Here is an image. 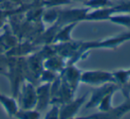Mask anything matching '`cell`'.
<instances>
[{"label":"cell","mask_w":130,"mask_h":119,"mask_svg":"<svg viewBox=\"0 0 130 119\" xmlns=\"http://www.w3.org/2000/svg\"><path fill=\"white\" fill-rule=\"evenodd\" d=\"M59 15L54 24L58 27L68 25L71 23H78L79 22H85L90 8L84 6L78 8H67V9H58Z\"/></svg>","instance_id":"1"},{"label":"cell","mask_w":130,"mask_h":119,"mask_svg":"<svg viewBox=\"0 0 130 119\" xmlns=\"http://www.w3.org/2000/svg\"><path fill=\"white\" fill-rule=\"evenodd\" d=\"M19 108L22 109H33L37 105L36 85L31 82L24 79L18 93Z\"/></svg>","instance_id":"2"},{"label":"cell","mask_w":130,"mask_h":119,"mask_svg":"<svg viewBox=\"0 0 130 119\" xmlns=\"http://www.w3.org/2000/svg\"><path fill=\"white\" fill-rule=\"evenodd\" d=\"M126 41H130V29L111 37L97 41H84V46L88 51L93 49H115Z\"/></svg>","instance_id":"3"},{"label":"cell","mask_w":130,"mask_h":119,"mask_svg":"<svg viewBox=\"0 0 130 119\" xmlns=\"http://www.w3.org/2000/svg\"><path fill=\"white\" fill-rule=\"evenodd\" d=\"M80 82L82 84H87V85H94V86H99V85L108 83L115 84L112 72L105 70L82 71Z\"/></svg>","instance_id":"4"},{"label":"cell","mask_w":130,"mask_h":119,"mask_svg":"<svg viewBox=\"0 0 130 119\" xmlns=\"http://www.w3.org/2000/svg\"><path fill=\"white\" fill-rule=\"evenodd\" d=\"M130 111V96L125 97L124 102L116 107H111L105 112H97L85 116L84 118H98V119H118L121 118L125 114Z\"/></svg>","instance_id":"5"},{"label":"cell","mask_w":130,"mask_h":119,"mask_svg":"<svg viewBox=\"0 0 130 119\" xmlns=\"http://www.w3.org/2000/svg\"><path fill=\"white\" fill-rule=\"evenodd\" d=\"M88 99V92H86L82 96L77 99H72L68 102L60 106L59 119H71L76 117V115L79 112L80 108L85 105Z\"/></svg>","instance_id":"6"},{"label":"cell","mask_w":130,"mask_h":119,"mask_svg":"<svg viewBox=\"0 0 130 119\" xmlns=\"http://www.w3.org/2000/svg\"><path fill=\"white\" fill-rule=\"evenodd\" d=\"M118 90H119V87L114 83H108L99 85L95 89L92 90L88 101L85 104V108L86 109H90V108H96L98 106V104H99V102L101 101V100L108 92H111V91H116L117 92Z\"/></svg>","instance_id":"7"},{"label":"cell","mask_w":130,"mask_h":119,"mask_svg":"<svg viewBox=\"0 0 130 119\" xmlns=\"http://www.w3.org/2000/svg\"><path fill=\"white\" fill-rule=\"evenodd\" d=\"M81 74L82 71L78 69L76 65H66L60 73V76L65 84L71 87V90L76 92L78 85L81 83Z\"/></svg>","instance_id":"8"},{"label":"cell","mask_w":130,"mask_h":119,"mask_svg":"<svg viewBox=\"0 0 130 119\" xmlns=\"http://www.w3.org/2000/svg\"><path fill=\"white\" fill-rule=\"evenodd\" d=\"M41 46L36 45L32 41L24 40L19 41V43L14 47L9 50L6 53L8 57H26L33 52H37Z\"/></svg>","instance_id":"9"},{"label":"cell","mask_w":130,"mask_h":119,"mask_svg":"<svg viewBox=\"0 0 130 119\" xmlns=\"http://www.w3.org/2000/svg\"><path fill=\"white\" fill-rule=\"evenodd\" d=\"M51 83H40L36 87L37 105L35 109L41 112L44 111L50 105L51 101Z\"/></svg>","instance_id":"10"},{"label":"cell","mask_w":130,"mask_h":119,"mask_svg":"<svg viewBox=\"0 0 130 119\" xmlns=\"http://www.w3.org/2000/svg\"><path fill=\"white\" fill-rule=\"evenodd\" d=\"M4 33L0 36V54H6L19 43V39L13 32L9 24L4 26Z\"/></svg>","instance_id":"11"},{"label":"cell","mask_w":130,"mask_h":119,"mask_svg":"<svg viewBox=\"0 0 130 119\" xmlns=\"http://www.w3.org/2000/svg\"><path fill=\"white\" fill-rule=\"evenodd\" d=\"M115 14V10L111 6L94 9V11L88 12L86 21L87 22H104L109 21L111 15Z\"/></svg>","instance_id":"12"},{"label":"cell","mask_w":130,"mask_h":119,"mask_svg":"<svg viewBox=\"0 0 130 119\" xmlns=\"http://www.w3.org/2000/svg\"><path fill=\"white\" fill-rule=\"evenodd\" d=\"M65 66H66L65 59L57 54H54L50 57H47L43 62L44 69L54 71L57 74L61 73V71L64 69Z\"/></svg>","instance_id":"13"},{"label":"cell","mask_w":130,"mask_h":119,"mask_svg":"<svg viewBox=\"0 0 130 119\" xmlns=\"http://www.w3.org/2000/svg\"><path fill=\"white\" fill-rule=\"evenodd\" d=\"M0 104L4 108L5 111L7 113L10 117H13L17 111L19 110V104L16 101V98L9 97L0 92Z\"/></svg>","instance_id":"14"},{"label":"cell","mask_w":130,"mask_h":119,"mask_svg":"<svg viewBox=\"0 0 130 119\" xmlns=\"http://www.w3.org/2000/svg\"><path fill=\"white\" fill-rule=\"evenodd\" d=\"M78 23H71L68 24V25L62 26L59 29L57 34H56L55 37L53 42L54 44H59V43H65V42H70L72 41L73 38L71 36L72 30L74 29V28L77 26Z\"/></svg>","instance_id":"15"},{"label":"cell","mask_w":130,"mask_h":119,"mask_svg":"<svg viewBox=\"0 0 130 119\" xmlns=\"http://www.w3.org/2000/svg\"><path fill=\"white\" fill-rule=\"evenodd\" d=\"M59 15V11L55 7L44 8L42 13V22L45 25H53L56 22Z\"/></svg>","instance_id":"16"},{"label":"cell","mask_w":130,"mask_h":119,"mask_svg":"<svg viewBox=\"0 0 130 119\" xmlns=\"http://www.w3.org/2000/svg\"><path fill=\"white\" fill-rule=\"evenodd\" d=\"M110 22L130 29V14L129 13H116L110 16Z\"/></svg>","instance_id":"17"},{"label":"cell","mask_w":130,"mask_h":119,"mask_svg":"<svg viewBox=\"0 0 130 119\" xmlns=\"http://www.w3.org/2000/svg\"><path fill=\"white\" fill-rule=\"evenodd\" d=\"M113 77L115 80V84L120 88L124 85H126L130 79V75L128 69H118L112 72Z\"/></svg>","instance_id":"18"},{"label":"cell","mask_w":130,"mask_h":119,"mask_svg":"<svg viewBox=\"0 0 130 119\" xmlns=\"http://www.w3.org/2000/svg\"><path fill=\"white\" fill-rule=\"evenodd\" d=\"M13 117L22 119H38L40 117V112L37 109H22L19 108L17 113Z\"/></svg>","instance_id":"19"},{"label":"cell","mask_w":130,"mask_h":119,"mask_svg":"<svg viewBox=\"0 0 130 119\" xmlns=\"http://www.w3.org/2000/svg\"><path fill=\"white\" fill-rule=\"evenodd\" d=\"M115 92H116V91H111V92H108V93L101 100V101L99 102L98 106L96 107L100 112H105L111 108L112 107V97H113Z\"/></svg>","instance_id":"20"},{"label":"cell","mask_w":130,"mask_h":119,"mask_svg":"<svg viewBox=\"0 0 130 119\" xmlns=\"http://www.w3.org/2000/svg\"><path fill=\"white\" fill-rule=\"evenodd\" d=\"M113 2L111 0H88L83 4L84 6L90 8V9H99V8L111 6Z\"/></svg>","instance_id":"21"},{"label":"cell","mask_w":130,"mask_h":119,"mask_svg":"<svg viewBox=\"0 0 130 119\" xmlns=\"http://www.w3.org/2000/svg\"><path fill=\"white\" fill-rule=\"evenodd\" d=\"M112 7L116 13H129L130 14V0H119L116 4H112Z\"/></svg>","instance_id":"22"},{"label":"cell","mask_w":130,"mask_h":119,"mask_svg":"<svg viewBox=\"0 0 130 119\" xmlns=\"http://www.w3.org/2000/svg\"><path fill=\"white\" fill-rule=\"evenodd\" d=\"M59 74L51 71L49 69H44L39 76V84L40 83H51L52 84L56 78L58 77Z\"/></svg>","instance_id":"23"},{"label":"cell","mask_w":130,"mask_h":119,"mask_svg":"<svg viewBox=\"0 0 130 119\" xmlns=\"http://www.w3.org/2000/svg\"><path fill=\"white\" fill-rule=\"evenodd\" d=\"M71 4H72V0H44L42 6L44 8H50L69 6Z\"/></svg>","instance_id":"24"},{"label":"cell","mask_w":130,"mask_h":119,"mask_svg":"<svg viewBox=\"0 0 130 119\" xmlns=\"http://www.w3.org/2000/svg\"><path fill=\"white\" fill-rule=\"evenodd\" d=\"M11 12L12 10L0 6V29H3L6 24V21L9 19V16L11 15Z\"/></svg>","instance_id":"25"},{"label":"cell","mask_w":130,"mask_h":119,"mask_svg":"<svg viewBox=\"0 0 130 119\" xmlns=\"http://www.w3.org/2000/svg\"><path fill=\"white\" fill-rule=\"evenodd\" d=\"M60 115V106L58 105H52L48 112L45 115V119H59Z\"/></svg>","instance_id":"26"},{"label":"cell","mask_w":130,"mask_h":119,"mask_svg":"<svg viewBox=\"0 0 130 119\" xmlns=\"http://www.w3.org/2000/svg\"><path fill=\"white\" fill-rule=\"evenodd\" d=\"M8 67V58L6 54H0V75L6 76Z\"/></svg>","instance_id":"27"},{"label":"cell","mask_w":130,"mask_h":119,"mask_svg":"<svg viewBox=\"0 0 130 119\" xmlns=\"http://www.w3.org/2000/svg\"><path fill=\"white\" fill-rule=\"evenodd\" d=\"M119 90L122 92L124 97H128V96H130V79L128 80V82L126 85L121 86L120 88H119Z\"/></svg>","instance_id":"28"},{"label":"cell","mask_w":130,"mask_h":119,"mask_svg":"<svg viewBox=\"0 0 130 119\" xmlns=\"http://www.w3.org/2000/svg\"><path fill=\"white\" fill-rule=\"evenodd\" d=\"M87 1H88V0H72V2H80V3H82V4H84V3L87 2Z\"/></svg>","instance_id":"29"},{"label":"cell","mask_w":130,"mask_h":119,"mask_svg":"<svg viewBox=\"0 0 130 119\" xmlns=\"http://www.w3.org/2000/svg\"><path fill=\"white\" fill-rule=\"evenodd\" d=\"M111 1H112V2L114 3V2H115V1H119V0H111Z\"/></svg>","instance_id":"30"},{"label":"cell","mask_w":130,"mask_h":119,"mask_svg":"<svg viewBox=\"0 0 130 119\" xmlns=\"http://www.w3.org/2000/svg\"><path fill=\"white\" fill-rule=\"evenodd\" d=\"M2 2H3V0H0V4H1Z\"/></svg>","instance_id":"31"},{"label":"cell","mask_w":130,"mask_h":119,"mask_svg":"<svg viewBox=\"0 0 130 119\" xmlns=\"http://www.w3.org/2000/svg\"><path fill=\"white\" fill-rule=\"evenodd\" d=\"M128 72H129V75H130V69H128Z\"/></svg>","instance_id":"32"}]
</instances>
